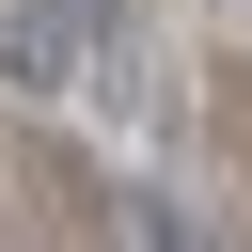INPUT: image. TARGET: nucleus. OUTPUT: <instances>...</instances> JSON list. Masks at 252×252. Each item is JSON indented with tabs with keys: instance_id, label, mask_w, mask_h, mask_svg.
<instances>
[{
	"instance_id": "2",
	"label": "nucleus",
	"mask_w": 252,
	"mask_h": 252,
	"mask_svg": "<svg viewBox=\"0 0 252 252\" xmlns=\"http://www.w3.org/2000/svg\"><path fill=\"white\" fill-rule=\"evenodd\" d=\"M142 220H158V252H205V236H189V205H142Z\"/></svg>"
},
{
	"instance_id": "1",
	"label": "nucleus",
	"mask_w": 252,
	"mask_h": 252,
	"mask_svg": "<svg viewBox=\"0 0 252 252\" xmlns=\"http://www.w3.org/2000/svg\"><path fill=\"white\" fill-rule=\"evenodd\" d=\"M0 94H79V16L63 0H16L0 16Z\"/></svg>"
}]
</instances>
